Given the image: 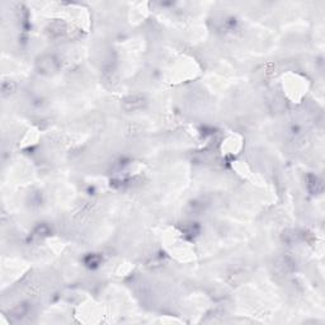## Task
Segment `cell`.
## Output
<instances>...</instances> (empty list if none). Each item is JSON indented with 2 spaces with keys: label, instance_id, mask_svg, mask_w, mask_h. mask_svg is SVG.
<instances>
[{
  "label": "cell",
  "instance_id": "cell-2",
  "mask_svg": "<svg viewBox=\"0 0 325 325\" xmlns=\"http://www.w3.org/2000/svg\"><path fill=\"white\" fill-rule=\"evenodd\" d=\"M145 104H146L145 98L142 97V96H138V94L129 96V97H126L125 99H123V108H125L126 111L141 110Z\"/></svg>",
  "mask_w": 325,
  "mask_h": 325
},
{
  "label": "cell",
  "instance_id": "cell-1",
  "mask_svg": "<svg viewBox=\"0 0 325 325\" xmlns=\"http://www.w3.org/2000/svg\"><path fill=\"white\" fill-rule=\"evenodd\" d=\"M37 66H38L39 73L51 75L57 70L58 64L54 56H43V57L39 58V61L37 62Z\"/></svg>",
  "mask_w": 325,
  "mask_h": 325
},
{
  "label": "cell",
  "instance_id": "cell-3",
  "mask_svg": "<svg viewBox=\"0 0 325 325\" xmlns=\"http://www.w3.org/2000/svg\"><path fill=\"white\" fill-rule=\"evenodd\" d=\"M100 263V258L96 254H92L85 259V264H87L89 268H94L97 267L98 264Z\"/></svg>",
  "mask_w": 325,
  "mask_h": 325
}]
</instances>
